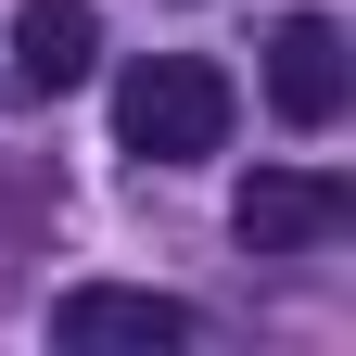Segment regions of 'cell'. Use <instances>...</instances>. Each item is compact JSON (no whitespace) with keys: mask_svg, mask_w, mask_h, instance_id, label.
<instances>
[{"mask_svg":"<svg viewBox=\"0 0 356 356\" xmlns=\"http://www.w3.org/2000/svg\"><path fill=\"white\" fill-rule=\"evenodd\" d=\"M115 140L140 165H204L216 140H229V76H216L204 51H153L115 76Z\"/></svg>","mask_w":356,"mask_h":356,"instance_id":"obj_1","label":"cell"},{"mask_svg":"<svg viewBox=\"0 0 356 356\" xmlns=\"http://www.w3.org/2000/svg\"><path fill=\"white\" fill-rule=\"evenodd\" d=\"M343 216H356V191L331 165H254L242 204H229V229H242V254H318Z\"/></svg>","mask_w":356,"mask_h":356,"instance_id":"obj_2","label":"cell"},{"mask_svg":"<svg viewBox=\"0 0 356 356\" xmlns=\"http://www.w3.org/2000/svg\"><path fill=\"white\" fill-rule=\"evenodd\" d=\"M51 343L76 356H165V343H191V305L178 293H115V280H89L51 305Z\"/></svg>","mask_w":356,"mask_h":356,"instance_id":"obj_3","label":"cell"},{"mask_svg":"<svg viewBox=\"0 0 356 356\" xmlns=\"http://www.w3.org/2000/svg\"><path fill=\"white\" fill-rule=\"evenodd\" d=\"M343 89H356L343 26L331 13H280V38H267V102H280V127H331Z\"/></svg>","mask_w":356,"mask_h":356,"instance_id":"obj_4","label":"cell"},{"mask_svg":"<svg viewBox=\"0 0 356 356\" xmlns=\"http://www.w3.org/2000/svg\"><path fill=\"white\" fill-rule=\"evenodd\" d=\"M89 64H102V13H89V0H26L13 13V89L51 102V89H76Z\"/></svg>","mask_w":356,"mask_h":356,"instance_id":"obj_5","label":"cell"}]
</instances>
